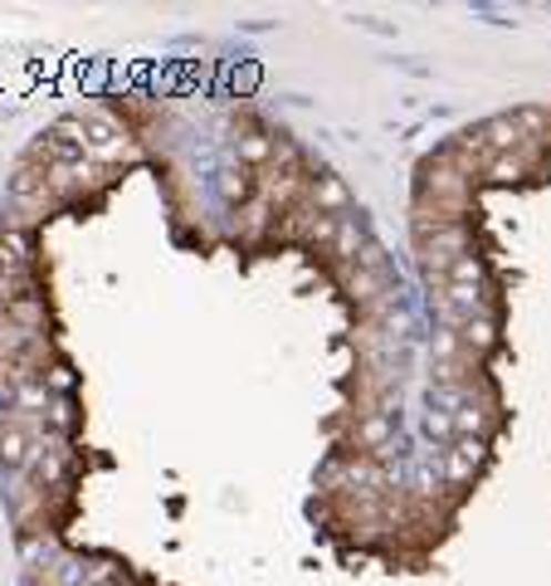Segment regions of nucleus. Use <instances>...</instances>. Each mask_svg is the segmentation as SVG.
<instances>
[{
  "mask_svg": "<svg viewBox=\"0 0 551 586\" xmlns=\"http://www.w3.org/2000/svg\"><path fill=\"white\" fill-rule=\"evenodd\" d=\"M532 146H537V142L518 146V152L493 156V162L483 166V176H488V181H503V186H508V181H522V176H528V162H532Z\"/></svg>",
  "mask_w": 551,
  "mask_h": 586,
  "instance_id": "nucleus-3",
  "label": "nucleus"
},
{
  "mask_svg": "<svg viewBox=\"0 0 551 586\" xmlns=\"http://www.w3.org/2000/svg\"><path fill=\"white\" fill-rule=\"evenodd\" d=\"M308 195H313V205L323 215H337V211H347V205H351V195H347V186H341L337 176H313Z\"/></svg>",
  "mask_w": 551,
  "mask_h": 586,
  "instance_id": "nucleus-4",
  "label": "nucleus"
},
{
  "mask_svg": "<svg viewBox=\"0 0 551 586\" xmlns=\"http://www.w3.org/2000/svg\"><path fill=\"white\" fill-rule=\"evenodd\" d=\"M30 269V240L20 230H0V289H16Z\"/></svg>",
  "mask_w": 551,
  "mask_h": 586,
  "instance_id": "nucleus-1",
  "label": "nucleus"
},
{
  "mask_svg": "<svg viewBox=\"0 0 551 586\" xmlns=\"http://www.w3.org/2000/svg\"><path fill=\"white\" fill-rule=\"evenodd\" d=\"M459 342H463V352H469V357H473V352H488V347H493V317H488V313L463 317V323H459Z\"/></svg>",
  "mask_w": 551,
  "mask_h": 586,
  "instance_id": "nucleus-5",
  "label": "nucleus"
},
{
  "mask_svg": "<svg viewBox=\"0 0 551 586\" xmlns=\"http://www.w3.org/2000/svg\"><path fill=\"white\" fill-rule=\"evenodd\" d=\"M425 431H430L435 440H455V415H449L445 406H435L430 415H425Z\"/></svg>",
  "mask_w": 551,
  "mask_h": 586,
  "instance_id": "nucleus-9",
  "label": "nucleus"
},
{
  "mask_svg": "<svg viewBox=\"0 0 551 586\" xmlns=\"http://www.w3.org/2000/svg\"><path fill=\"white\" fill-rule=\"evenodd\" d=\"M479 459H483V440H455L445 464H439V474H445V484H463Z\"/></svg>",
  "mask_w": 551,
  "mask_h": 586,
  "instance_id": "nucleus-2",
  "label": "nucleus"
},
{
  "mask_svg": "<svg viewBox=\"0 0 551 586\" xmlns=\"http://www.w3.org/2000/svg\"><path fill=\"white\" fill-rule=\"evenodd\" d=\"M357 440L366 449H381L386 440H390V421H386V411H376L371 421H361V431H357Z\"/></svg>",
  "mask_w": 551,
  "mask_h": 586,
  "instance_id": "nucleus-7",
  "label": "nucleus"
},
{
  "mask_svg": "<svg viewBox=\"0 0 551 586\" xmlns=\"http://www.w3.org/2000/svg\"><path fill=\"white\" fill-rule=\"evenodd\" d=\"M542 142L551 146V113H547V132H542Z\"/></svg>",
  "mask_w": 551,
  "mask_h": 586,
  "instance_id": "nucleus-11",
  "label": "nucleus"
},
{
  "mask_svg": "<svg viewBox=\"0 0 551 586\" xmlns=\"http://www.w3.org/2000/svg\"><path fill=\"white\" fill-rule=\"evenodd\" d=\"M239 156L244 162H268V156H278V146L259 138V132H249V138H239Z\"/></svg>",
  "mask_w": 551,
  "mask_h": 586,
  "instance_id": "nucleus-8",
  "label": "nucleus"
},
{
  "mask_svg": "<svg viewBox=\"0 0 551 586\" xmlns=\"http://www.w3.org/2000/svg\"><path fill=\"white\" fill-rule=\"evenodd\" d=\"M220 191H225L229 201H235V195H244V191H249V181H244V171H225V181H220Z\"/></svg>",
  "mask_w": 551,
  "mask_h": 586,
  "instance_id": "nucleus-10",
  "label": "nucleus"
},
{
  "mask_svg": "<svg viewBox=\"0 0 551 586\" xmlns=\"http://www.w3.org/2000/svg\"><path fill=\"white\" fill-rule=\"evenodd\" d=\"M361 250H366L361 225H357L351 215H341V220H337V235H333V254H337V260H357Z\"/></svg>",
  "mask_w": 551,
  "mask_h": 586,
  "instance_id": "nucleus-6",
  "label": "nucleus"
}]
</instances>
